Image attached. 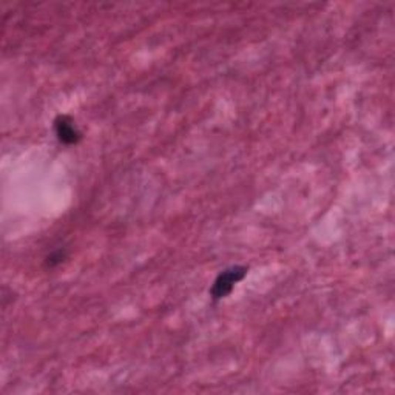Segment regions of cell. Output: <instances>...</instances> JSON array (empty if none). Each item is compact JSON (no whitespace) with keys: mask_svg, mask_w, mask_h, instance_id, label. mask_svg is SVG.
I'll return each mask as SVG.
<instances>
[{"mask_svg":"<svg viewBox=\"0 0 395 395\" xmlns=\"http://www.w3.org/2000/svg\"><path fill=\"white\" fill-rule=\"evenodd\" d=\"M246 272H247V269L239 267V266L225 269L224 272L218 275L214 286H211V290H210L211 297H214L215 299H221L224 297H228L233 290V288H235V284L243 280Z\"/></svg>","mask_w":395,"mask_h":395,"instance_id":"cell-1","label":"cell"},{"mask_svg":"<svg viewBox=\"0 0 395 395\" xmlns=\"http://www.w3.org/2000/svg\"><path fill=\"white\" fill-rule=\"evenodd\" d=\"M56 136L64 144H76L80 139L79 130L68 116H59L54 122Z\"/></svg>","mask_w":395,"mask_h":395,"instance_id":"cell-2","label":"cell"}]
</instances>
